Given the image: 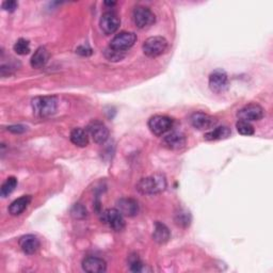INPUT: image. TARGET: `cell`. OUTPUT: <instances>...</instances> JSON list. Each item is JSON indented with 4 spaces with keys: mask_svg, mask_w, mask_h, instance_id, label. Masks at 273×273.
I'll list each match as a JSON object with an SVG mask.
<instances>
[{
    "mask_svg": "<svg viewBox=\"0 0 273 273\" xmlns=\"http://www.w3.org/2000/svg\"><path fill=\"white\" fill-rule=\"evenodd\" d=\"M167 188V179L162 174H155L142 178L137 184V190L141 194H157L165 191Z\"/></svg>",
    "mask_w": 273,
    "mask_h": 273,
    "instance_id": "6da1fadb",
    "label": "cell"
},
{
    "mask_svg": "<svg viewBox=\"0 0 273 273\" xmlns=\"http://www.w3.org/2000/svg\"><path fill=\"white\" fill-rule=\"evenodd\" d=\"M58 108L57 97L54 96H39L32 100V109L36 115L47 117L56 113Z\"/></svg>",
    "mask_w": 273,
    "mask_h": 273,
    "instance_id": "7a4b0ae2",
    "label": "cell"
},
{
    "mask_svg": "<svg viewBox=\"0 0 273 273\" xmlns=\"http://www.w3.org/2000/svg\"><path fill=\"white\" fill-rule=\"evenodd\" d=\"M145 56L149 58H156L165 53L168 49V41L162 37L148 38L142 46Z\"/></svg>",
    "mask_w": 273,
    "mask_h": 273,
    "instance_id": "3957f363",
    "label": "cell"
},
{
    "mask_svg": "<svg viewBox=\"0 0 273 273\" xmlns=\"http://www.w3.org/2000/svg\"><path fill=\"white\" fill-rule=\"evenodd\" d=\"M133 19H134L135 25L138 28L144 29L155 23L156 16L149 8H146L143 6H138L135 8L133 12Z\"/></svg>",
    "mask_w": 273,
    "mask_h": 273,
    "instance_id": "277c9868",
    "label": "cell"
},
{
    "mask_svg": "<svg viewBox=\"0 0 273 273\" xmlns=\"http://www.w3.org/2000/svg\"><path fill=\"white\" fill-rule=\"evenodd\" d=\"M137 41V36L134 34V32H119L118 35H116L110 42V45L109 47L122 51V52H126L129 48H132L135 43Z\"/></svg>",
    "mask_w": 273,
    "mask_h": 273,
    "instance_id": "5b68a950",
    "label": "cell"
},
{
    "mask_svg": "<svg viewBox=\"0 0 273 273\" xmlns=\"http://www.w3.org/2000/svg\"><path fill=\"white\" fill-rule=\"evenodd\" d=\"M101 220L115 232H121L125 228L124 216L116 208L105 210L101 216Z\"/></svg>",
    "mask_w": 273,
    "mask_h": 273,
    "instance_id": "8992f818",
    "label": "cell"
},
{
    "mask_svg": "<svg viewBox=\"0 0 273 273\" xmlns=\"http://www.w3.org/2000/svg\"><path fill=\"white\" fill-rule=\"evenodd\" d=\"M173 127V119L166 115L151 116L148 121V128L156 136H163Z\"/></svg>",
    "mask_w": 273,
    "mask_h": 273,
    "instance_id": "52a82bcc",
    "label": "cell"
},
{
    "mask_svg": "<svg viewBox=\"0 0 273 273\" xmlns=\"http://www.w3.org/2000/svg\"><path fill=\"white\" fill-rule=\"evenodd\" d=\"M119 24H121V20L117 16L116 13L112 12V11H109L102 15L101 20H100V26L102 31L106 36H110L115 34L117 31Z\"/></svg>",
    "mask_w": 273,
    "mask_h": 273,
    "instance_id": "ba28073f",
    "label": "cell"
},
{
    "mask_svg": "<svg viewBox=\"0 0 273 273\" xmlns=\"http://www.w3.org/2000/svg\"><path fill=\"white\" fill-rule=\"evenodd\" d=\"M264 109L257 104H250L240 109L237 112V116L244 121H259L264 117Z\"/></svg>",
    "mask_w": 273,
    "mask_h": 273,
    "instance_id": "9c48e42d",
    "label": "cell"
},
{
    "mask_svg": "<svg viewBox=\"0 0 273 273\" xmlns=\"http://www.w3.org/2000/svg\"><path fill=\"white\" fill-rule=\"evenodd\" d=\"M228 86L227 74L222 70H216L209 76V88L215 93H222Z\"/></svg>",
    "mask_w": 273,
    "mask_h": 273,
    "instance_id": "30bf717a",
    "label": "cell"
},
{
    "mask_svg": "<svg viewBox=\"0 0 273 273\" xmlns=\"http://www.w3.org/2000/svg\"><path fill=\"white\" fill-rule=\"evenodd\" d=\"M88 134L92 137L93 141L97 144H103L109 138V130L102 122H92L88 126Z\"/></svg>",
    "mask_w": 273,
    "mask_h": 273,
    "instance_id": "8fae6325",
    "label": "cell"
},
{
    "mask_svg": "<svg viewBox=\"0 0 273 273\" xmlns=\"http://www.w3.org/2000/svg\"><path fill=\"white\" fill-rule=\"evenodd\" d=\"M190 122L195 129L204 130V129L213 128L217 124V119L206 113L195 112L191 115Z\"/></svg>",
    "mask_w": 273,
    "mask_h": 273,
    "instance_id": "7c38bea8",
    "label": "cell"
},
{
    "mask_svg": "<svg viewBox=\"0 0 273 273\" xmlns=\"http://www.w3.org/2000/svg\"><path fill=\"white\" fill-rule=\"evenodd\" d=\"M116 209L124 217H135L139 214L140 207L134 199H121L116 202Z\"/></svg>",
    "mask_w": 273,
    "mask_h": 273,
    "instance_id": "4fadbf2b",
    "label": "cell"
},
{
    "mask_svg": "<svg viewBox=\"0 0 273 273\" xmlns=\"http://www.w3.org/2000/svg\"><path fill=\"white\" fill-rule=\"evenodd\" d=\"M18 244L21 251L28 255L37 253L41 247L40 240L35 235H25L23 237H20Z\"/></svg>",
    "mask_w": 273,
    "mask_h": 273,
    "instance_id": "5bb4252c",
    "label": "cell"
},
{
    "mask_svg": "<svg viewBox=\"0 0 273 273\" xmlns=\"http://www.w3.org/2000/svg\"><path fill=\"white\" fill-rule=\"evenodd\" d=\"M82 269L90 273H102L107 269L106 261L95 256L85 257L82 260Z\"/></svg>",
    "mask_w": 273,
    "mask_h": 273,
    "instance_id": "9a60e30c",
    "label": "cell"
},
{
    "mask_svg": "<svg viewBox=\"0 0 273 273\" xmlns=\"http://www.w3.org/2000/svg\"><path fill=\"white\" fill-rule=\"evenodd\" d=\"M163 143L170 149H181L186 145V137L181 133L174 132L169 134L163 139Z\"/></svg>",
    "mask_w": 273,
    "mask_h": 273,
    "instance_id": "2e32d148",
    "label": "cell"
},
{
    "mask_svg": "<svg viewBox=\"0 0 273 273\" xmlns=\"http://www.w3.org/2000/svg\"><path fill=\"white\" fill-rule=\"evenodd\" d=\"M49 60V52L45 47H39L31 58V67L34 69L44 68Z\"/></svg>",
    "mask_w": 273,
    "mask_h": 273,
    "instance_id": "e0dca14e",
    "label": "cell"
},
{
    "mask_svg": "<svg viewBox=\"0 0 273 273\" xmlns=\"http://www.w3.org/2000/svg\"><path fill=\"white\" fill-rule=\"evenodd\" d=\"M153 238H154V240L157 244L165 245L171 238L170 229L163 223L156 222L155 227H154V233H153Z\"/></svg>",
    "mask_w": 273,
    "mask_h": 273,
    "instance_id": "ac0fdd59",
    "label": "cell"
},
{
    "mask_svg": "<svg viewBox=\"0 0 273 273\" xmlns=\"http://www.w3.org/2000/svg\"><path fill=\"white\" fill-rule=\"evenodd\" d=\"M31 202V196L30 195H24L21 198L15 200L14 202L11 203L9 207V213L12 216H19L27 209V207L29 206Z\"/></svg>",
    "mask_w": 273,
    "mask_h": 273,
    "instance_id": "d6986e66",
    "label": "cell"
},
{
    "mask_svg": "<svg viewBox=\"0 0 273 273\" xmlns=\"http://www.w3.org/2000/svg\"><path fill=\"white\" fill-rule=\"evenodd\" d=\"M71 141L76 146L84 147L89 144V134L82 128H74L71 133Z\"/></svg>",
    "mask_w": 273,
    "mask_h": 273,
    "instance_id": "ffe728a7",
    "label": "cell"
},
{
    "mask_svg": "<svg viewBox=\"0 0 273 273\" xmlns=\"http://www.w3.org/2000/svg\"><path fill=\"white\" fill-rule=\"evenodd\" d=\"M231 134L232 132L228 127L220 126V127H216L215 129L210 130V132L205 134L204 138L207 141H218V140L227 139L229 136H231Z\"/></svg>",
    "mask_w": 273,
    "mask_h": 273,
    "instance_id": "44dd1931",
    "label": "cell"
},
{
    "mask_svg": "<svg viewBox=\"0 0 273 273\" xmlns=\"http://www.w3.org/2000/svg\"><path fill=\"white\" fill-rule=\"evenodd\" d=\"M17 186V179L13 176L9 177L2 186V188H0V195L3 196V198H7L11 193H12Z\"/></svg>",
    "mask_w": 273,
    "mask_h": 273,
    "instance_id": "7402d4cb",
    "label": "cell"
},
{
    "mask_svg": "<svg viewBox=\"0 0 273 273\" xmlns=\"http://www.w3.org/2000/svg\"><path fill=\"white\" fill-rule=\"evenodd\" d=\"M236 128L238 133L242 136H252L254 134V127L248 121H244V119H239L236 124Z\"/></svg>",
    "mask_w": 273,
    "mask_h": 273,
    "instance_id": "603a6c76",
    "label": "cell"
},
{
    "mask_svg": "<svg viewBox=\"0 0 273 273\" xmlns=\"http://www.w3.org/2000/svg\"><path fill=\"white\" fill-rule=\"evenodd\" d=\"M14 51L20 56H25L30 52V43L26 39H19L14 44Z\"/></svg>",
    "mask_w": 273,
    "mask_h": 273,
    "instance_id": "cb8c5ba5",
    "label": "cell"
},
{
    "mask_svg": "<svg viewBox=\"0 0 273 273\" xmlns=\"http://www.w3.org/2000/svg\"><path fill=\"white\" fill-rule=\"evenodd\" d=\"M126 56V52H122V51H118V50H115V49H112L108 46V48H106L105 50V57L109 60V61H112V62H117V61H121L122 59H124Z\"/></svg>",
    "mask_w": 273,
    "mask_h": 273,
    "instance_id": "d4e9b609",
    "label": "cell"
},
{
    "mask_svg": "<svg viewBox=\"0 0 273 273\" xmlns=\"http://www.w3.org/2000/svg\"><path fill=\"white\" fill-rule=\"evenodd\" d=\"M71 215L75 218V219H84L86 215H88V213H86L85 207L82 204L77 203L72 207Z\"/></svg>",
    "mask_w": 273,
    "mask_h": 273,
    "instance_id": "484cf974",
    "label": "cell"
},
{
    "mask_svg": "<svg viewBox=\"0 0 273 273\" xmlns=\"http://www.w3.org/2000/svg\"><path fill=\"white\" fill-rule=\"evenodd\" d=\"M130 265V270L133 272H144L146 270V266L144 265V263H142V261L138 258V257H134L130 259L129 261Z\"/></svg>",
    "mask_w": 273,
    "mask_h": 273,
    "instance_id": "4316f807",
    "label": "cell"
},
{
    "mask_svg": "<svg viewBox=\"0 0 273 273\" xmlns=\"http://www.w3.org/2000/svg\"><path fill=\"white\" fill-rule=\"evenodd\" d=\"M176 223L178 225H185V226L189 225V223H190V216H189V214H187L186 211H179V214H177Z\"/></svg>",
    "mask_w": 273,
    "mask_h": 273,
    "instance_id": "83f0119b",
    "label": "cell"
},
{
    "mask_svg": "<svg viewBox=\"0 0 273 273\" xmlns=\"http://www.w3.org/2000/svg\"><path fill=\"white\" fill-rule=\"evenodd\" d=\"M18 4L14 0H7L3 4V9L8 11V12H14V11L17 9Z\"/></svg>",
    "mask_w": 273,
    "mask_h": 273,
    "instance_id": "f1b7e54d",
    "label": "cell"
},
{
    "mask_svg": "<svg viewBox=\"0 0 273 273\" xmlns=\"http://www.w3.org/2000/svg\"><path fill=\"white\" fill-rule=\"evenodd\" d=\"M76 52L79 53L80 56H83V57H88V56H91L92 54V49L88 46H79L77 49H76Z\"/></svg>",
    "mask_w": 273,
    "mask_h": 273,
    "instance_id": "f546056e",
    "label": "cell"
},
{
    "mask_svg": "<svg viewBox=\"0 0 273 273\" xmlns=\"http://www.w3.org/2000/svg\"><path fill=\"white\" fill-rule=\"evenodd\" d=\"M8 130L13 134H23L26 132V127L23 125H13L8 127Z\"/></svg>",
    "mask_w": 273,
    "mask_h": 273,
    "instance_id": "4dcf8cb0",
    "label": "cell"
}]
</instances>
